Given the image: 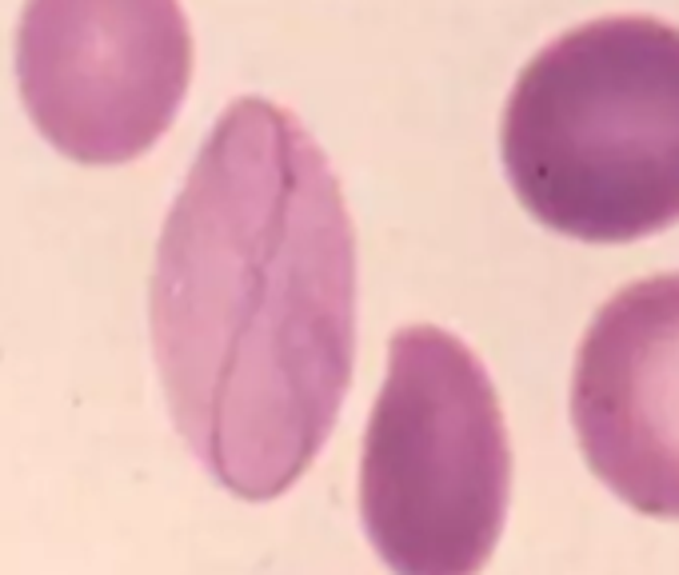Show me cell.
Masks as SVG:
<instances>
[{
	"label": "cell",
	"instance_id": "cell-1",
	"mask_svg": "<svg viewBox=\"0 0 679 575\" xmlns=\"http://www.w3.org/2000/svg\"><path fill=\"white\" fill-rule=\"evenodd\" d=\"M176 432L221 488L285 496L332 436L356 355V240L288 109L221 112L164 221L149 292Z\"/></svg>",
	"mask_w": 679,
	"mask_h": 575
},
{
	"label": "cell",
	"instance_id": "cell-2",
	"mask_svg": "<svg viewBox=\"0 0 679 575\" xmlns=\"http://www.w3.org/2000/svg\"><path fill=\"white\" fill-rule=\"evenodd\" d=\"M519 204L583 245H628L679 221V28L604 16L556 37L504 109Z\"/></svg>",
	"mask_w": 679,
	"mask_h": 575
},
{
	"label": "cell",
	"instance_id": "cell-3",
	"mask_svg": "<svg viewBox=\"0 0 679 575\" xmlns=\"http://www.w3.org/2000/svg\"><path fill=\"white\" fill-rule=\"evenodd\" d=\"M512 491L492 376L452 332L392 336L360 464V512L392 575H480Z\"/></svg>",
	"mask_w": 679,
	"mask_h": 575
},
{
	"label": "cell",
	"instance_id": "cell-4",
	"mask_svg": "<svg viewBox=\"0 0 679 575\" xmlns=\"http://www.w3.org/2000/svg\"><path fill=\"white\" fill-rule=\"evenodd\" d=\"M180 0H25L16 85L37 133L76 164L144 157L188 92Z\"/></svg>",
	"mask_w": 679,
	"mask_h": 575
},
{
	"label": "cell",
	"instance_id": "cell-5",
	"mask_svg": "<svg viewBox=\"0 0 679 575\" xmlns=\"http://www.w3.org/2000/svg\"><path fill=\"white\" fill-rule=\"evenodd\" d=\"M571 424L619 500L679 520V272L616 292L583 336Z\"/></svg>",
	"mask_w": 679,
	"mask_h": 575
}]
</instances>
